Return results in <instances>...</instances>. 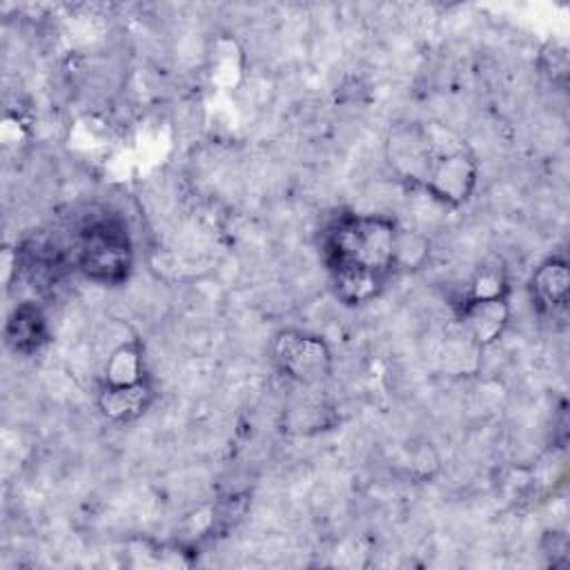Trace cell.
I'll use <instances>...</instances> for the list:
<instances>
[{"mask_svg":"<svg viewBox=\"0 0 570 570\" xmlns=\"http://www.w3.org/2000/svg\"><path fill=\"white\" fill-rule=\"evenodd\" d=\"M461 321L468 325L472 338L479 345H488L501 336L508 323L505 296L492 298H465L461 307Z\"/></svg>","mask_w":570,"mask_h":570,"instance_id":"5b68a950","label":"cell"},{"mask_svg":"<svg viewBox=\"0 0 570 570\" xmlns=\"http://www.w3.org/2000/svg\"><path fill=\"white\" fill-rule=\"evenodd\" d=\"M145 379L142 367V352L136 341L122 343L118 350L111 352L107 367H105V383L107 385H129Z\"/></svg>","mask_w":570,"mask_h":570,"instance_id":"9c48e42d","label":"cell"},{"mask_svg":"<svg viewBox=\"0 0 570 570\" xmlns=\"http://www.w3.org/2000/svg\"><path fill=\"white\" fill-rule=\"evenodd\" d=\"M47 318L36 303H20L11 312L4 327V338L13 352L31 354L47 343Z\"/></svg>","mask_w":570,"mask_h":570,"instance_id":"8992f818","label":"cell"},{"mask_svg":"<svg viewBox=\"0 0 570 570\" xmlns=\"http://www.w3.org/2000/svg\"><path fill=\"white\" fill-rule=\"evenodd\" d=\"M390 160L410 183L443 203H463L476 180L468 145L443 125H410L390 138Z\"/></svg>","mask_w":570,"mask_h":570,"instance_id":"7a4b0ae2","label":"cell"},{"mask_svg":"<svg viewBox=\"0 0 570 570\" xmlns=\"http://www.w3.org/2000/svg\"><path fill=\"white\" fill-rule=\"evenodd\" d=\"M76 267L102 285L122 283L134 265L127 225L114 214H89L73 236Z\"/></svg>","mask_w":570,"mask_h":570,"instance_id":"3957f363","label":"cell"},{"mask_svg":"<svg viewBox=\"0 0 570 570\" xmlns=\"http://www.w3.org/2000/svg\"><path fill=\"white\" fill-rule=\"evenodd\" d=\"M399 243L392 218L341 214L323 243L336 296L347 305L372 301L399 261Z\"/></svg>","mask_w":570,"mask_h":570,"instance_id":"6da1fadb","label":"cell"},{"mask_svg":"<svg viewBox=\"0 0 570 570\" xmlns=\"http://www.w3.org/2000/svg\"><path fill=\"white\" fill-rule=\"evenodd\" d=\"M568 287H570V274H568L566 261L550 258L541 263L539 269L532 274V296L537 305L548 314H557L566 309Z\"/></svg>","mask_w":570,"mask_h":570,"instance_id":"ba28073f","label":"cell"},{"mask_svg":"<svg viewBox=\"0 0 570 570\" xmlns=\"http://www.w3.org/2000/svg\"><path fill=\"white\" fill-rule=\"evenodd\" d=\"M274 361L287 376L305 385H318L332 372V354L325 341L292 330L276 336Z\"/></svg>","mask_w":570,"mask_h":570,"instance_id":"277c9868","label":"cell"},{"mask_svg":"<svg viewBox=\"0 0 570 570\" xmlns=\"http://www.w3.org/2000/svg\"><path fill=\"white\" fill-rule=\"evenodd\" d=\"M154 399V390L147 379L129 385H107L102 383L98 392V405L105 416L114 421H131L140 416Z\"/></svg>","mask_w":570,"mask_h":570,"instance_id":"52a82bcc","label":"cell"}]
</instances>
